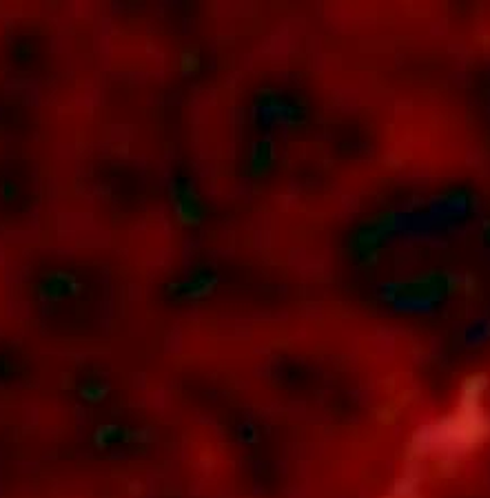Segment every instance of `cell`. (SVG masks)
I'll return each mask as SVG.
<instances>
[{"label":"cell","instance_id":"6da1fadb","mask_svg":"<svg viewBox=\"0 0 490 498\" xmlns=\"http://www.w3.org/2000/svg\"><path fill=\"white\" fill-rule=\"evenodd\" d=\"M450 282H452L450 277L433 273L422 279H411V282L402 284L397 295L406 301H428V299H435L439 293H444L450 286Z\"/></svg>","mask_w":490,"mask_h":498}]
</instances>
